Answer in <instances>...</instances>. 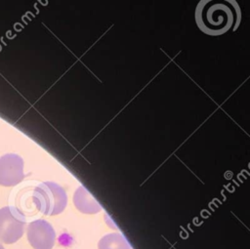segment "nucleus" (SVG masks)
<instances>
[{
	"label": "nucleus",
	"mask_w": 250,
	"mask_h": 249,
	"mask_svg": "<svg viewBox=\"0 0 250 249\" xmlns=\"http://www.w3.org/2000/svg\"><path fill=\"white\" fill-rule=\"evenodd\" d=\"M239 13L233 1L202 0L196 6L194 18L198 28L203 33L219 36L232 28Z\"/></svg>",
	"instance_id": "nucleus-1"
},
{
	"label": "nucleus",
	"mask_w": 250,
	"mask_h": 249,
	"mask_svg": "<svg viewBox=\"0 0 250 249\" xmlns=\"http://www.w3.org/2000/svg\"><path fill=\"white\" fill-rule=\"evenodd\" d=\"M34 208L46 216L62 213L67 204L65 190L54 182H35L32 188Z\"/></svg>",
	"instance_id": "nucleus-2"
},
{
	"label": "nucleus",
	"mask_w": 250,
	"mask_h": 249,
	"mask_svg": "<svg viewBox=\"0 0 250 249\" xmlns=\"http://www.w3.org/2000/svg\"><path fill=\"white\" fill-rule=\"evenodd\" d=\"M26 217L15 206L0 209V241L6 244L17 242L23 234Z\"/></svg>",
	"instance_id": "nucleus-3"
},
{
	"label": "nucleus",
	"mask_w": 250,
	"mask_h": 249,
	"mask_svg": "<svg viewBox=\"0 0 250 249\" xmlns=\"http://www.w3.org/2000/svg\"><path fill=\"white\" fill-rule=\"evenodd\" d=\"M26 236L33 249H52L56 241V232L50 223L38 219L27 226Z\"/></svg>",
	"instance_id": "nucleus-4"
},
{
	"label": "nucleus",
	"mask_w": 250,
	"mask_h": 249,
	"mask_svg": "<svg viewBox=\"0 0 250 249\" xmlns=\"http://www.w3.org/2000/svg\"><path fill=\"white\" fill-rule=\"evenodd\" d=\"M23 178V160L20 155L15 153H8L0 157L1 186H16L20 184Z\"/></svg>",
	"instance_id": "nucleus-5"
},
{
	"label": "nucleus",
	"mask_w": 250,
	"mask_h": 249,
	"mask_svg": "<svg viewBox=\"0 0 250 249\" xmlns=\"http://www.w3.org/2000/svg\"><path fill=\"white\" fill-rule=\"evenodd\" d=\"M73 203L77 210L84 214H96L102 207L92 194L83 187H79L73 195Z\"/></svg>",
	"instance_id": "nucleus-6"
},
{
	"label": "nucleus",
	"mask_w": 250,
	"mask_h": 249,
	"mask_svg": "<svg viewBox=\"0 0 250 249\" xmlns=\"http://www.w3.org/2000/svg\"><path fill=\"white\" fill-rule=\"evenodd\" d=\"M98 249H131V247L124 235L112 232L105 234L100 239Z\"/></svg>",
	"instance_id": "nucleus-7"
},
{
	"label": "nucleus",
	"mask_w": 250,
	"mask_h": 249,
	"mask_svg": "<svg viewBox=\"0 0 250 249\" xmlns=\"http://www.w3.org/2000/svg\"><path fill=\"white\" fill-rule=\"evenodd\" d=\"M0 249H4V247L2 246V244H0Z\"/></svg>",
	"instance_id": "nucleus-8"
}]
</instances>
